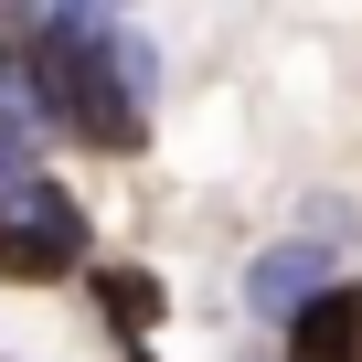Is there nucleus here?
I'll use <instances>...</instances> for the list:
<instances>
[{
    "label": "nucleus",
    "mask_w": 362,
    "mask_h": 362,
    "mask_svg": "<svg viewBox=\"0 0 362 362\" xmlns=\"http://www.w3.org/2000/svg\"><path fill=\"white\" fill-rule=\"evenodd\" d=\"M341 277H330V245H267L256 267H245V309L256 320H288V309H309V298H330Z\"/></svg>",
    "instance_id": "nucleus-2"
},
{
    "label": "nucleus",
    "mask_w": 362,
    "mask_h": 362,
    "mask_svg": "<svg viewBox=\"0 0 362 362\" xmlns=\"http://www.w3.org/2000/svg\"><path fill=\"white\" fill-rule=\"evenodd\" d=\"M288 362H362V288H330V298H309V309H298V341H288Z\"/></svg>",
    "instance_id": "nucleus-3"
},
{
    "label": "nucleus",
    "mask_w": 362,
    "mask_h": 362,
    "mask_svg": "<svg viewBox=\"0 0 362 362\" xmlns=\"http://www.w3.org/2000/svg\"><path fill=\"white\" fill-rule=\"evenodd\" d=\"M75 256H86V214L54 181H22L0 203V277H75Z\"/></svg>",
    "instance_id": "nucleus-1"
},
{
    "label": "nucleus",
    "mask_w": 362,
    "mask_h": 362,
    "mask_svg": "<svg viewBox=\"0 0 362 362\" xmlns=\"http://www.w3.org/2000/svg\"><path fill=\"white\" fill-rule=\"evenodd\" d=\"M22 181H33V117H22V107H0V203H11Z\"/></svg>",
    "instance_id": "nucleus-5"
},
{
    "label": "nucleus",
    "mask_w": 362,
    "mask_h": 362,
    "mask_svg": "<svg viewBox=\"0 0 362 362\" xmlns=\"http://www.w3.org/2000/svg\"><path fill=\"white\" fill-rule=\"evenodd\" d=\"M43 33H33V0H0V64H11V54H33Z\"/></svg>",
    "instance_id": "nucleus-6"
},
{
    "label": "nucleus",
    "mask_w": 362,
    "mask_h": 362,
    "mask_svg": "<svg viewBox=\"0 0 362 362\" xmlns=\"http://www.w3.org/2000/svg\"><path fill=\"white\" fill-rule=\"evenodd\" d=\"M96 298H107V320H117L128 341L160 320V277H149V267H96Z\"/></svg>",
    "instance_id": "nucleus-4"
}]
</instances>
